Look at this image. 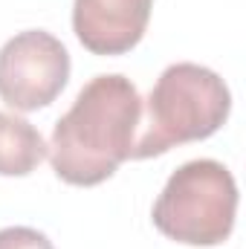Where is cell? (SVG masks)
<instances>
[{
    "label": "cell",
    "mask_w": 246,
    "mask_h": 249,
    "mask_svg": "<svg viewBox=\"0 0 246 249\" xmlns=\"http://www.w3.org/2000/svg\"><path fill=\"white\" fill-rule=\"evenodd\" d=\"M0 249H55V247L38 229L9 226V229H0Z\"/></svg>",
    "instance_id": "52a82bcc"
},
{
    "label": "cell",
    "mask_w": 246,
    "mask_h": 249,
    "mask_svg": "<svg viewBox=\"0 0 246 249\" xmlns=\"http://www.w3.org/2000/svg\"><path fill=\"white\" fill-rule=\"evenodd\" d=\"M151 9L154 0H75L72 29L93 55H124L142 41Z\"/></svg>",
    "instance_id": "5b68a950"
},
{
    "label": "cell",
    "mask_w": 246,
    "mask_h": 249,
    "mask_svg": "<svg viewBox=\"0 0 246 249\" xmlns=\"http://www.w3.org/2000/svg\"><path fill=\"white\" fill-rule=\"evenodd\" d=\"M232 110L226 81L200 64H171L142 102V122L130 160H148L174 145L200 142L217 133Z\"/></svg>",
    "instance_id": "7a4b0ae2"
},
{
    "label": "cell",
    "mask_w": 246,
    "mask_h": 249,
    "mask_svg": "<svg viewBox=\"0 0 246 249\" xmlns=\"http://www.w3.org/2000/svg\"><path fill=\"white\" fill-rule=\"evenodd\" d=\"M47 142L32 122L0 113V177H26L47 157Z\"/></svg>",
    "instance_id": "8992f818"
},
{
    "label": "cell",
    "mask_w": 246,
    "mask_h": 249,
    "mask_svg": "<svg viewBox=\"0 0 246 249\" xmlns=\"http://www.w3.org/2000/svg\"><path fill=\"white\" fill-rule=\"evenodd\" d=\"M70 78V53L44 32L29 29L15 35L0 50V99L15 110H38L53 105Z\"/></svg>",
    "instance_id": "277c9868"
},
{
    "label": "cell",
    "mask_w": 246,
    "mask_h": 249,
    "mask_svg": "<svg viewBox=\"0 0 246 249\" xmlns=\"http://www.w3.org/2000/svg\"><path fill=\"white\" fill-rule=\"evenodd\" d=\"M238 186L232 171L214 160L180 165L154 203V226L185 247H217L235 229Z\"/></svg>",
    "instance_id": "3957f363"
},
{
    "label": "cell",
    "mask_w": 246,
    "mask_h": 249,
    "mask_svg": "<svg viewBox=\"0 0 246 249\" xmlns=\"http://www.w3.org/2000/svg\"><path fill=\"white\" fill-rule=\"evenodd\" d=\"M142 122L139 90L124 75H96L55 122L50 139L53 171L70 186H99L130 160Z\"/></svg>",
    "instance_id": "6da1fadb"
}]
</instances>
